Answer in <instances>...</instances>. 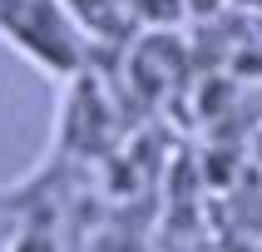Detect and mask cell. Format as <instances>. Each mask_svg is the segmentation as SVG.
I'll list each match as a JSON object with an SVG mask.
<instances>
[{"mask_svg":"<svg viewBox=\"0 0 262 252\" xmlns=\"http://www.w3.org/2000/svg\"><path fill=\"white\" fill-rule=\"evenodd\" d=\"M5 252H59V247H55V237H50V233H20Z\"/></svg>","mask_w":262,"mask_h":252,"instance_id":"cell-2","label":"cell"},{"mask_svg":"<svg viewBox=\"0 0 262 252\" xmlns=\"http://www.w3.org/2000/svg\"><path fill=\"white\" fill-rule=\"evenodd\" d=\"M0 35L45 74H79V20L64 0H0Z\"/></svg>","mask_w":262,"mask_h":252,"instance_id":"cell-1","label":"cell"}]
</instances>
